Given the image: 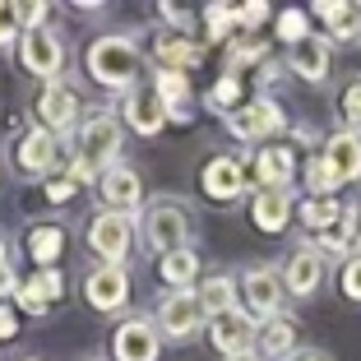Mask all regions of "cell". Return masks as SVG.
Returning a JSON list of instances; mask_svg holds the SVG:
<instances>
[{
	"mask_svg": "<svg viewBox=\"0 0 361 361\" xmlns=\"http://www.w3.org/2000/svg\"><path fill=\"white\" fill-rule=\"evenodd\" d=\"M88 79L102 88H116V93H130L139 88V70H144V51L130 32H106V37H93L84 51Z\"/></svg>",
	"mask_w": 361,
	"mask_h": 361,
	"instance_id": "1",
	"label": "cell"
},
{
	"mask_svg": "<svg viewBox=\"0 0 361 361\" xmlns=\"http://www.w3.org/2000/svg\"><path fill=\"white\" fill-rule=\"evenodd\" d=\"M121 144H126V126H121L116 111H88L75 126V158L84 167H93L97 176L121 162Z\"/></svg>",
	"mask_w": 361,
	"mask_h": 361,
	"instance_id": "2",
	"label": "cell"
},
{
	"mask_svg": "<svg viewBox=\"0 0 361 361\" xmlns=\"http://www.w3.org/2000/svg\"><path fill=\"white\" fill-rule=\"evenodd\" d=\"M139 232H144V250L153 255H171L180 245H190V232H195V218L180 200H153L139 218Z\"/></svg>",
	"mask_w": 361,
	"mask_h": 361,
	"instance_id": "3",
	"label": "cell"
},
{
	"mask_svg": "<svg viewBox=\"0 0 361 361\" xmlns=\"http://www.w3.org/2000/svg\"><path fill=\"white\" fill-rule=\"evenodd\" d=\"M135 236H139V218H126V213H106L97 209L93 223H88V250L97 255V264L126 269L130 255H135Z\"/></svg>",
	"mask_w": 361,
	"mask_h": 361,
	"instance_id": "4",
	"label": "cell"
},
{
	"mask_svg": "<svg viewBox=\"0 0 361 361\" xmlns=\"http://www.w3.org/2000/svg\"><path fill=\"white\" fill-rule=\"evenodd\" d=\"M236 292H241V310L255 319V324L283 315L287 287H283V269L278 264H250L241 278H236Z\"/></svg>",
	"mask_w": 361,
	"mask_h": 361,
	"instance_id": "5",
	"label": "cell"
},
{
	"mask_svg": "<svg viewBox=\"0 0 361 361\" xmlns=\"http://www.w3.org/2000/svg\"><path fill=\"white\" fill-rule=\"evenodd\" d=\"M153 324H158L162 338L190 343V338H200V334H204L209 315H204L200 297H195V287H190V292H162L158 306H153Z\"/></svg>",
	"mask_w": 361,
	"mask_h": 361,
	"instance_id": "6",
	"label": "cell"
},
{
	"mask_svg": "<svg viewBox=\"0 0 361 361\" xmlns=\"http://www.w3.org/2000/svg\"><path fill=\"white\" fill-rule=\"evenodd\" d=\"M19 65L28 70L32 79H47V84H56V79L65 75V42L56 28H28L19 37Z\"/></svg>",
	"mask_w": 361,
	"mask_h": 361,
	"instance_id": "7",
	"label": "cell"
},
{
	"mask_svg": "<svg viewBox=\"0 0 361 361\" xmlns=\"http://www.w3.org/2000/svg\"><path fill=\"white\" fill-rule=\"evenodd\" d=\"M204 329H209V343H213V352H218L223 361L255 357V334H259V324L245 315L241 306H236V310H223V315H213Z\"/></svg>",
	"mask_w": 361,
	"mask_h": 361,
	"instance_id": "8",
	"label": "cell"
},
{
	"mask_svg": "<svg viewBox=\"0 0 361 361\" xmlns=\"http://www.w3.org/2000/svg\"><path fill=\"white\" fill-rule=\"evenodd\" d=\"M227 130H232V139H241V144H264L278 130H287V116H283V106H278L274 97H250V102H241L232 116H227Z\"/></svg>",
	"mask_w": 361,
	"mask_h": 361,
	"instance_id": "9",
	"label": "cell"
},
{
	"mask_svg": "<svg viewBox=\"0 0 361 361\" xmlns=\"http://www.w3.org/2000/svg\"><path fill=\"white\" fill-rule=\"evenodd\" d=\"M97 195H102L106 213H126V218H144V180L130 162H116L97 176Z\"/></svg>",
	"mask_w": 361,
	"mask_h": 361,
	"instance_id": "10",
	"label": "cell"
},
{
	"mask_svg": "<svg viewBox=\"0 0 361 361\" xmlns=\"http://www.w3.org/2000/svg\"><path fill=\"white\" fill-rule=\"evenodd\" d=\"M250 158H232V153H213L209 162H204L200 171V190L209 195L213 204H232L245 195V185H250V167H245Z\"/></svg>",
	"mask_w": 361,
	"mask_h": 361,
	"instance_id": "11",
	"label": "cell"
},
{
	"mask_svg": "<svg viewBox=\"0 0 361 361\" xmlns=\"http://www.w3.org/2000/svg\"><path fill=\"white\" fill-rule=\"evenodd\" d=\"M84 301L102 315H121L130 306V269H111V264H93L84 274Z\"/></svg>",
	"mask_w": 361,
	"mask_h": 361,
	"instance_id": "12",
	"label": "cell"
},
{
	"mask_svg": "<svg viewBox=\"0 0 361 361\" xmlns=\"http://www.w3.org/2000/svg\"><path fill=\"white\" fill-rule=\"evenodd\" d=\"M111 357L116 361H158L162 357V334L153 324V315H130L116 324L111 338Z\"/></svg>",
	"mask_w": 361,
	"mask_h": 361,
	"instance_id": "13",
	"label": "cell"
},
{
	"mask_svg": "<svg viewBox=\"0 0 361 361\" xmlns=\"http://www.w3.org/2000/svg\"><path fill=\"white\" fill-rule=\"evenodd\" d=\"M283 287H287V297H315L319 292V283H324V255H319L310 241H301V245H292V255L283 259Z\"/></svg>",
	"mask_w": 361,
	"mask_h": 361,
	"instance_id": "14",
	"label": "cell"
},
{
	"mask_svg": "<svg viewBox=\"0 0 361 361\" xmlns=\"http://www.w3.org/2000/svg\"><path fill=\"white\" fill-rule=\"evenodd\" d=\"M37 121H42V130H51L56 139L79 126V97L65 79H56V84L42 88V97H37Z\"/></svg>",
	"mask_w": 361,
	"mask_h": 361,
	"instance_id": "15",
	"label": "cell"
},
{
	"mask_svg": "<svg viewBox=\"0 0 361 361\" xmlns=\"http://www.w3.org/2000/svg\"><path fill=\"white\" fill-rule=\"evenodd\" d=\"M121 126H130L135 135L153 139L167 126V106H162V97L153 93V88H130L126 102H121Z\"/></svg>",
	"mask_w": 361,
	"mask_h": 361,
	"instance_id": "16",
	"label": "cell"
},
{
	"mask_svg": "<svg viewBox=\"0 0 361 361\" xmlns=\"http://www.w3.org/2000/svg\"><path fill=\"white\" fill-rule=\"evenodd\" d=\"M292 176H297V158L283 144H264L250 158V180L259 190H292Z\"/></svg>",
	"mask_w": 361,
	"mask_h": 361,
	"instance_id": "17",
	"label": "cell"
},
{
	"mask_svg": "<svg viewBox=\"0 0 361 361\" xmlns=\"http://www.w3.org/2000/svg\"><path fill=\"white\" fill-rule=\"evenodd\" d=\"M287 70L301 79V84H324L334 70V42L324 37V32H310L301 47H292V56H287Z\"/></svg>",
	"mask_w": 361,
	"mask_h": 361,
	"instance_id": "18",
	"label": "cell"
},
{
	"mask_svg": "<svg viewBox=\"0 0 361 361\" xmlns=\"http://www.w3.org/2000/svg\"><path fill=\"white\" fill-rule=\"evenodd\" d=\"M56 149H61V139H56L51 130L32 126L28 135L19 139V171H23V176H32V180L56 176Z\"/></svg>",
	"mask_w": 361,
	"mask_h": 361,
	"instance_id": "19",
	"label": "cell"
},
{
	"mask_svg": "<svg viewBox=\"0 0 361 361\" xmlns=\"http://www.w3.org/2000/svg\"><path fill=\"white\" fill-rule=\"evenodd\" d=\"M61 297H65L61 269H42V274H32V278H23V283H19L14 306L28 310V315H47V306H51V301H61Z\"/></svg>",
	"mask_w": 361,
	"mask_h": 361,
	"instance_id": "20",
	"label": "cell"
},
{
	"mask_svg": "<svg viewBox=\"0 0 361 361\" xmlns=\"http://www.w3.org/2000/svg\"><path fill=\"white\" fill-rule=\"evenodd\" d=\"M255 357L259 361H297V319H264L255 334Z\"/></svg>",
	"mask_w": 361,
	"mask_h": 361,
	"instance_id": "21",
	"label": "cell"
},
{
	"mask_svg": "<svg viewBox=\"0 0 361 361\" xmlns=\"http://www.w3.org/2000/svg\"><path fill=\"white\" fill-rule=\"evenodd\" d=\"M250 223L264 236H283L292 223V190H255L250 200Z\"/></svg>",
	"mask_w": 361,
	"mask_h": 361,
	"instance_id": "22",
	"label": "cell"
},
{
	"mask_svg": "<svg viewBox=\"0 0 361 361\" xmlns=\"http://www.w3.org/2000/svg\"><path fill=\"white\" fill-rule=\"evenodd\" d=\"M310 14H319L329 42H352L361 32V5H352V0H319V5H310Z\"/></svg>",
	"mask_w": 361,
	"mask_h": 361,
	"instance_id": "23",
	"label": "cell"
},
{
	"mask_svg": "<svg viewBox=\"0 0 361 361\" xmlns=\"http://www.w3.org/2000/svg\"><path fill=\"white\" fill-rule=\"evenodd\" d=\"M319 158L338 171L343 185L357 180L361 176V135H357V130H334V135L324 139V153H319Z\"/></svg>",
	"mask_w": 361,
	"mask_h": 361,
	"instance_id": "24",
	"label": "cell"
},
{
	"mask_svg": "<svg viewBox=\"0 0 361 361\" xmlns=\"http://www.w3.org/2000/svg\"><path fill=\"white\" fill-rule=\"evenodd\" d=\"M200 250L195 245H180V250H171V255H158V278L167 283V292H190V287H200Z\"/></svg>",
	"mask_w": 361,
	"mask_h": 361,
	"instance_id": "25",
	"label": "cell"
},
{
	"mask_svg": "<svg viewBox=\"0 0 361 361\" xmlns=\"http://www.w3.org/2000/svg\"><path fill=\"white\" fill-rule=\"evenodd\" d=\"M158 70H176V75H190L195 65L204 61V51H200V42H190L185 32H158Z\"/></svg>",
	"mask_w": 361,
	"mask_h": 361,
	"instance_id": "26",
	"label": "cell"
},
{
	"mask_svg": "<svg viewBox=\"0 0 361 361\" xmlns=\"http://www.w3.org/2000/svg\"><path fill=\"white\" fill-rule=\"evenodd\" d=\"M195 297H200V306H204V315H223V310H236L241 306V292H236V278H227V274H204L200 278V287H195Z\"/></svg>",
	"mask_w": 361,
	"mask_h": 361,
	"instance_id": "27",
	"label": "cell"
},
{
	"mask_svg": "<svg viewBox=\"0 0 361 361\" xmlns=\"http://www.w3.org/2000/svg\"><path fill=\"white\" fill-rule=\"evenodd\" d=\"M61 250H65V232L56 223H42V227H32V232H28V259L37 269H56Z\"/></svg>",
	"mask_w": 361,
	"mask_h": 361,
	"instance_id": "28",
	"label": "cell"
},
{
	"mask_svg": "<svg viewBox=\"0 0 361 361\" xmlns=\"http://www.w3.org/2000/svg\"><path fill=\"white\" fill-rule=\"evenodd\" d=\"M338 218H343V200H301V204H297V223L306 227L310 236L329 232Z\"/></svg>",
	"mask_w": 361,
	"mask_h": 361,
	"instance_id": "29",
	"label": "cell"
},
{
	"mask_svg": "<svg viewBox=\"0 0 361 361\" xmlns=\"http://www.w3.org/2000/svg\"><path fill=\"white\" fill-rule=\"evenodd\" d=\"M301 176H306V195H310V200H334V195L343 190L338 171H334L329 162L319 158V153H315V158H306V162H301Z\"/></svg>",
	"mask_w": 361,
	"mask_h": 361,
	"instance_id": "30",
	"label": "cell"
},
{
	"mask_svg": "<svg viewBox=\"0 0 361 361\" xmlns=\"http://www.w3.org/2000/svg\"><path fill=\"white\" fill-rule=\"evenodd\" d=\"M241 102H245V97H241V79H236L232 70H227V75L218 79L209 93H204V106H209V111H218V116H232Z\"/></svg>",
	"mask_w": 361,
	"mask_h": 361,
	"instance_id": "31",
	"label": "cell"
},
{
	"mask_svg": "<svg viewBox=\"0 0 361 361\" xmlns=\"http://www.w3.org/2000/svg\"><path fill=\"white\" fill-rule=\"evenodd\" d=\"M236 28V5H204V32L209 42H227Z\"/></svg>",
	"mask_w": 361,
	"mask_h": 361,
	"instance_id": "32",
	"label": "cell"
},
{
	"mask_svg": "<svg viewBox=\"0 0 361 361\" xmlns=\"http://www.w3.org/2000/svg\"><path fill=\"white\" fill-rule=\"evenodd\" d=\"M278 37H283L287 47H301L310 37V14L306 10H283L278 14Z\"/></svg>",
	"mask_w": 361,
	"mask_h": 361,
	"instance_id": "33",
	"label": "cell"
},
{
	"mask_svg": "<svg viewBox=\"0 0 361 361\" xmlns=\"http://www.w3.org/2000/svg\"><path fill=\"white\" fill-rule=\"evenodd\" d=\"M338 111H343V130H357V135H361V75L352 79L348 88H343Z\"/></svg>",
	"mask_w": 361,
	"mask_h": 361,
	"instance_id": "34",
	"label": "cell"
},
{
	"mask_svg": "<svg viewBox=\"0 0 361 361\" xmlns=\"http://www.w3.org/2000/svg\"><path fill=\"white\" fill-rule=\"evenodd\" d=\"M47 14H51V5H47V0H19V5H14V19H19V28L28 32V28H47Z\"/></svg>",
	"mask_w": 361,
	"mask_h": 361,
	"instance_id": "35",
	"label": "cell"
},
{
	"mask_svg": "<svg viewBox=\"0 0 361 361\" xmlns=\"http://www.w3.org/2000/svg\"><path fill=\"white\" fill-rule=\"evenodd\" d=\"M274 14V5H264V0H245V5H236V28H245V32H255L259 23Z\"/></svg>",
	"mask_w": 361,
	"mask_h": 361,
	"instance_id": "36",
	"label": "cell"
},
{
	"mask_svg": "<svg viewBox=\"0 0 361 361\" xmlns=\"http://www.w3.org/2000/svg\"><path fill=\"white\" fill-rule=\"evenodd\" d=\"M42 185H47V200H51V204H70V200H75V190H79V185H75L70 176H65V171H56V176H47Z\"/></svg>",
	"mask_w": 361,
	"mask_h": 361,
	"instance_id": "37",
	"label": "cell"
},
{
	"mask_svg": "<svg viewBox=\"0 0 361 361\" xmlns=\"http://www.w3.org/2000/svg\"><path fill=\"white\" fill-rule=\"evenodd\" d=\"M19 37H23V28H19V19H14V5L0 0V47H19Z\"/></svg>",
	"mask_w": 361,
	"mask_h": 361,
	"instance_id": "38",
	"label": "cell"
},
{
	"mask_svg": "<svg viewBox=\"0 0 361 361\" xmlns=\"http://www.w3.org/2000/svg\"><path fill=\"white\" fill-rule=\"evenodd\" d=\"M227 61H232V75L241 70V65H264V47H259V42H236Z\"/></svg>",
	"mask_w": 361,
	"mask_h": 361,
	"instance_id": "39",
	"label": "cell"
},
{
	"mask_svg": "<svg viewBox=\"0 0 361 361\" xmlns=\"http://www.w3.org/2000/svg\"><path fill=\"white\" fill-rule=\"evenodd\" d=\"M343 297H348V301H361V255L343 264Z\"/></svg>",
	"mask_w": 361,
	"mask_h": 361,
	"instance_id": "40",
	"label": "cell"
},
{
	"mask_svg": "<svg viewBox=\"0 0 361 361\" xmlns=\"http://www.w3.org/2000/svg\"><path fill=\"white\" fill-rule=\"evenodd\" d=\"M14 334H19V315L10 306H0V338H14Z\"/></svg>",
	"mask_w": 361,
	"mask_h": 361,
	"instance_id": "41",
	"label": "cell"
},
{
	"mask_svg": "<svg viewBox=\"0 0 361 361\" xmlns=\"http://www.w3.org/2000/svg\"><path fill=\"white\" fill-rule=\"evenodd\" d=\"M297 361H329L324 352H297Z\"/></svg>",
	"mask_w": 361,
	"mask_h": 361,
	"instance_id": "42",
	"label": "cell"
},
{
	"mask_svg": "<svg viewBox=\"0 0 361 361\" xmlns=\"http://www.w3.org/2000/svg\"><path fill=\"white\" fill-rule=\"evenodd\" d=\"M241 361H259V357H241Z\"/></svg>",
	"mask_w": 361,
	"mask_h": 361,
	"instance_id": "43",
	"label": "cell"
},
{
	"mask_svg": "<svg viewBox=\"0 0 361 361\" xmlns=\"http://www.w3.org/2000/svg\"><path fill=\"white\" fill-rule=\"evenodd\" d=\"M19 361H37V357H19Z\"/></svg>",
	"mask_w": 361,
	"mask_h": 361,
	"instance_id": "44",
	"label": "cell"
},
{
	"mask_svg": "<svg viewBox=\"0 0 361 361\" xmlns=\"http://www.w3.org/2000/svg\"><path fill=\"white\" fill-rule=\"evenodd\" d=\"M357 218H361V204H357Z\"/></svg>",
	"mask_w": 361,
	"mask_h": 361,
	"instance_id": "45",
	"label": "cell"
}]
</instances>
